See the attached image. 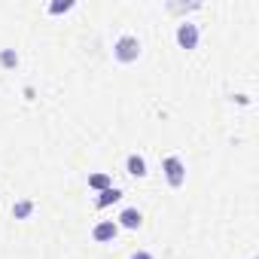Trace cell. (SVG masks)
<instances>
[{"label": "cell", "instance_id": "cell-1", "mask_svg": "<svg viewBox=\"0 0 259 259\" xmlns=\"http://www.w3.org/2000/svg\"><path fill=\"white\" fill-rule=\"evenodd\" d=\"M116 58L122 61V64H132V61H138V55H141V43H138V37H119V43H116Z\"/></svg>", "mask_w": 259, "mask_h": 259}, {"label": "cell", "instance_id": "cell-2", "mask_svg": "<svg viewBox=\"0 0 259 259\" xmlns=\"http://www.w3.org/2000/svg\"><path fill=\"white\" fill-rule=\"evenodd\" d=\"M162 168H165V177H168L171 186H183V180H186V168H183V162H180L177 156H168Z\"/></svg>", "mask_w": 259, "mask_h": 259}, {"label": "cell", "instance_id": "cell-3", "mask_svg": "<svg viewBox=\"0 0 259 259\" xmlns=\"http://www.w3.org/2000/svg\"><path fill=\"white\" fill-rule=\"evenodd\" d=\"M177 43H180L183 49H195V43H198V28H195L192 22H183V25L177 28Z\"/></svg>", "mask_w": 259, "mask_h": 259}, {"label": "cell", "instance_id": "cell-4", "mask_svg": "<svg viewBox=\"0 0 259 259\" xmlns=\"http://www.w3.org/2000/svg\"><path fill=\"white\" fill-rule=\"evenodd\" d=\"M116 232H119V226H116L113 220H104V223H98V226H95V232H92V235H95V241H113V238H116Z\"/></svg>", "mask_w": 259, "mask_h": 259}, {"label": "cell", "instance_id": "cell-5", "mask_svg": "<svg viewBox=\"0 0 259 259\" xmlns=\"http://www.w3.org/2000/svg\"><path fill=\"white\" fill-rule=\"evenodd\" d=\"M119 226H125V229H138V226H141V210H135V207L122 210V217H119Z\"/></svg>", "mask_w": 259, "mask_h": 259}, {"label": "cell", "instance_id": "cell-6", "mask_svg": "<svg viewBox=\"0 0 259 259\" xmlns=\"http://www.w3.org/2000/svg\"><path fill=\"white\" fill-rule=\"evenodd\" d=\"M128 174H132V177H144L147 174V162L141 159V156H128Z\"/></svg>", "mask_w": 259, "mask_h": 259}, {"label": "cell", "instance_id": "cell-7", "mask_svg": "<svg viewBox=\"0 0 259 259\" xmlns=\"http://www.w3.org/2000/svg\"><path fill=\"white\" fill-rule=\"evenodd\" d=\"M119 198H122V192H119L116 186H110V189H104V192H101L98 207H107V204H113V201H119Z\"/></svg>", "mask_w": 259, "mask_h": 259}, {"label": "cell", "instance_id": "cell-8", "mask_svg": "<svg viewBox=\"0 0 259 259\" xmlns=\"http://www.w3.org/2000/svg\"><path fill=\"white\" fill-rule=\"evenodd\" d=\"M89 186L104 192V189H110V177H107V174H92V177H89Z\"/></svg>", "mask_w": 259, "mask_h": 259}, {"label": "cell", "instance_id": "cell-9", "mask_svg": "<svg viewBox=\"0 0 259 259\" xmlns=\"http://www.w3.org/2000/svg\"><path fill=\"white\" fill-rule=\"evenodd\" d=\"M0 64H4V67H16L19 64V55L13 49H4V52H0Z\"/></svg>", "mask_w": 259, "mask_h": 259}, {"label": "cell", "instance_id": "cell-10", "mask_svg": "<svg viewBox=\"0 0 259 259\" xmlns=\"http://www.w3.org/2000/svg\"><path fill=\"white\" fill-rule=\"evenodd\" d=\"M31 210H34V201H19V204H16V207H13V213H16V217H19V220H22V217H28V213H31Z\"/></svg>", "mask_w": 259, "mask_h": 259}, {"label": "cell", "instance_id": "cell-11", "mask_svg": "<svg viewBox=\"0 0 259 259\" xmlns=\"http://www.w3.org/2000/svg\"><path fill=\"white\" fill-rule=\"evenodd\" d=\"M70 7H73V4H52V7H49V13H67Z\"/></svg>", "mask_w": 259, "mask_h": 259}, {"label": "cell", "instance_id": "cell-12", "mask_svg": "<svg viewBox=\"0 0 259 259\" xmlns=\"http://www.w3.org/2000/svg\"><path fill=\"white\" fill-rule=\"evenodd\" d=\"M132 259H153V256H150V253H147V250H141V253H135V256H132Z\"/></svg>", "mask_w": 259, "mask_h": 259}]
</instances>
